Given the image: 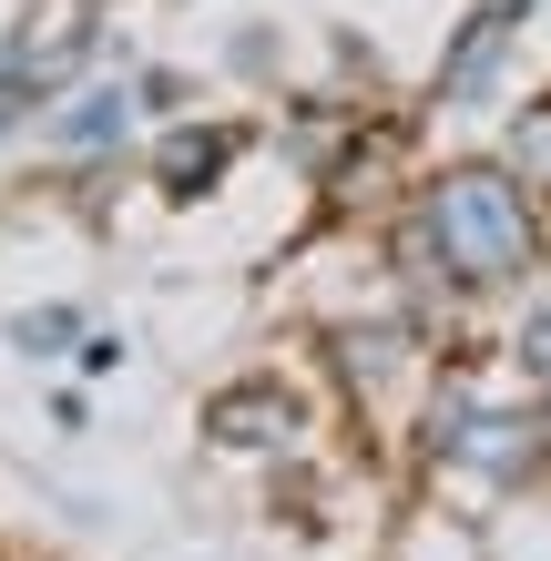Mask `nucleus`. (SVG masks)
Instances as JSON below:
<instances>
[{
    "instance_id": "obj_4",
    "label": "nucleus",
    "mask_w": 551,
    "mask_h": 561,
    "mask_svg": "<svg viewBox=\"0 0 551 561\" xmlns=\"http://www.w3.org/2000/svg\"><path fill=\"white\" fill-rule=\"evenodd\" d=\"M501 163H510V174H521V184L541 194V205H551V92L510 113V134H501Z\"/></svg>"
},
{
    "instance_id": "obj_6",
    "label": "nucleus",
    "mask_w": 551,
    "mask_h": 561,
    "mask_svg": "<svg viewBox=\"0 0 551 561\" xmlns=\"http://www.w3.org/2000/svg\"><path fill=\"white\" fill-rule=\"evenodd\" d=\"M225 153H236V144H225V134H205V123H194V134H174V144H164V163H153V184H164V194H184L194 174H205V163L225 174Z\"/></svg>"
},
{
    "instance_id": "obj_1",
    "label": "nucleus",
    "mask_w": 551,
    "mask_h": 561,
    "mask_svg": "<svg viewBox=\"0 0 551 561\" xmlns=\"http://www.w3.org/2000/svg\"><path fill=\"white\" fill-rule=\"evenodd\" d=\"M399 255L418 266L429 296H460V307L470 296H521L551 266V205L501 153H460V163H439V174H418Z\"/></svg>"
},
{
    "instance_id": "obj_2",
    "label": "nucleus",
    "mask_w": 551,
    "mask_h": 561,
    "mask_svg": "<svg viewBox=\"0 0 551 561\" xmlns=\"http://www.w3.org/2000/svg\"><path fill=\"white\" fill-rule=\"evenodd\" d=\"M429 439H439V470L460 490H510V480L551 470V459H541V399L501 409V399H470V388H460V409H449Z\"/></svg>"
},
{
    "instance_id": "obj_7",
    "label": "nucleus",
    "mask_w": 551,
    "mask_h": 561,
    "mask_svg": "<svg viewBox=\"0 0 551 561\" xmlns=\"http://www.w3.org/2000/svg\"><path fill=\"white\" fill-rule=\"evenodd\" d=\"M510 357H521V378H531V388H551V296H541V307L521 317V337H510Z\"/></svg>"
},
{
    "instance_id": "obj_3",
    "label": "nucleus",
    "mask_w": 551,
    "mask_h": 561,
    "mask_svg": "<svg viewBox=\"0 0 551 561\" xmlns=\"http://www.w3.org/2000/svg\"><path fill=\"white\" fill-rule=\"evenodd\" d=\"M205 428H215L225 449H297L307 439V409H297L286 378H245V388H225V399L205 409Z\"/></svg>"
},
{
    "instance_id": "obj_5",
    "label": "nucleus",
    "mask_w": 551,
    "mask_h": 561,
    "mask_svg": "<svg viewBox=\"0 0 551 561\" xmlns=\"http://www.w3.org/2000/svg\"><path fill=\"white\" fill-rule=\"evenodd\" d=\"M113 113H123V92H82V103H61L51 144H61V153H92V144H113V134H123Z\"/></svg>"
},
{
    "instance_id": "obj_9",
    "label": "nucleus",
    "mask_w": 551,
    "mask_h": 561,
    "mask_svg": "<svg viewBox=\"0 0 551 561\" xmlns=\"http://www.w3.org/2000/svg\"><path fill=\"white\" fill-rule=\"evenodd\" d=\"M541 459H551V388H541Z\"/></svg>"
},
{
    "instance_id": "obj_8",
    "label": "nucleus",
    "mask_w": 551,
    "mask_h": 561,
    "mask_svg": "<svg viewBox=\"0 0 551 561\" xmlns=\"http://www.w3.org/2000/svg\"><path fill=\"white\" fill-rule=\"evenodd\" d=\"M21 113H31V51H21V42H0V134H11Z\"/></svg>"
}]
</instances>
